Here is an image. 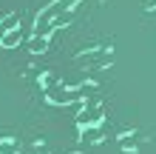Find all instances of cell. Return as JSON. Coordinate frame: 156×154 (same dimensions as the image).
<instances>
[{
    "mask_svg": "<svg viewBox=\"0 0 156 154\" xmlns=\"http://www.w3.org/2000/svg\"><path fill=\"white\" fill-rule=\"evenodd\" d=\"M102 123V106L99 103H85L82 111L77 114V126L80 129H88V126H99Z\"/></svg>",
    "mask_w": 156,
    "mask_h": 154,
    "instance_id": "1",
    "label": "cell"
},
{
    "mask_svg": "<svg viewBox=\"0 0 156 154\" xmlns=\"http://www.w3.org/2000/svg\"><path fill=\"white\" fill-rule=\"evenodd\" d=\"M57 12H60L57 6H48L45 12L37 14V20H34V34H37V37H48L54 32V17H57Z\"/></svg>",
    "mask_w": 156,
    "mask_h": 154,
    "instance_id": "2",
    "label": "cell"
},
{
    "mask_svg": "<svg viewBox=\"0 0 156 154\" xmlns=\"http://www.w3.org/2000/svg\"><path fill=\"white\" fill-rule=\"evenodd\" d=\"M80 92H85V86L82 88H66V86H57V88H48V103H54V106H62V103H74V100H80Z\"/></svg>",
    "mask_w": 156,
    "mask_h": 154,
    "instance_id": "3",
    "label": "cell"
},
{
    "mask_svg": "<svg viewBox=\"0 0 156 154\" xmlns=\"http://www.w3.org/2000/svg\"><path fill=\"white\" fill-rule=\"evenodd\" d=\"M20 43H23V32H20V26L0 34V46H3V49H14V46H20Z\"/></svg>",
    "mask_w": 156,
    "mask_h": 154,
    "instance_id": "4",
    "label": "cell"
},
{
    "mask_svg": "<svg viewBox=\"0 0 156 154\" xmlns=\"http://www.w3.org/2000/svg\"><path fill=\"white\" fill-rule=\"evenodd\" d=\"M29 46L31 54H43V51H48V37H37V34H31V40L26 43Z\"/></svg>",
    "mask_w": 156,
    "mask_h": 154,
    "instance_id": "5",
    "label": "cell"
},
{
    "mask_svg": "<svg viewBox=\"0 0 156 154\" xmlns=\"http://www.w3.org/2000/svg\"><path fill=\"white\" fill-rule=\"evenodd\" d=\"M80 140H82V143H99V140H102V134H99V126L80 129Z\"/></svg>",
    "mask_w": 156,
    "mask_h": 154,
    "instance_id": "6",
    "label": "cell"
},
{
    "mask_svg": "<svg viewBox=\"0 0 156 154\" xmlns=\"http://www.w3.org/2000/svg\"><path fill=\"white\" fill-rule=\"evenodd\" d=\"M0 154H20V140H14V137L0 140Z\"/></svg>",
    "mask_w": 156,
    "mask_h": 154,
    "instance_id": "7",
    "label": "cell"
},
{
    "mask_svg": "<svg viewBox=\"0 0 156 154\" xmlns=\"http://www.w3.org/2000/svg\"><path fill=\"white\" fill-rule=\"evenodd\" d=\"M17 23H20V14H14V12H12L6 20H0V34L9 32V29H17Z\"/></svg>",
    "mask_w": 156,
    "mask_h": 154,
    "instance_id": "8",
    "label": "cell"
},
{
    "mask_svg": "<svg viewBox=\"0 0 156 154\" xmlns=\"http://www.w3.org/2000/svg\"><path fill=\"white\" fill-rule=\"evenodd\" d=\"M54 6H57V9H66V12H71V9L77 6V0H57Z\"/></svg>",
    "mask_w": 156,
    "mask_h": 154,
    "instance_id": "9",
    "label": "cell"
},
{
    "mask_svg": "<svg viewBox=\"0 0 156 154\" xmlns=\"http://www.w3.org/2000/svg\"><path fill=\"white\" fill-rule=\"evenodd\" d=\"M142 9H148V12H153V9H156V0H142Z\"/></svg>",
    "mask_w": 156,
    "mask_h": 154,
    "instance_id": "10",
    "label": "cell"
}]
</instances>
